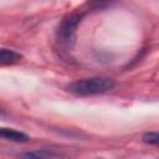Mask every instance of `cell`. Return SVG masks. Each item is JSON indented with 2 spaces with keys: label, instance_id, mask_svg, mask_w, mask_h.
Masks as SVG:
<instances>
[{
  "label": "cell",
  "instance_id": "cell-2",
  "mask_svg": "<svg viewBox=\"0 0 159 159\" xmlns=\"http://www.w3.org/2000/svg\"><path fill=\"white\" fill-rule=\"evenodd\" d=\"M82 17H83V14H77V12L70 14L66 17H63L56 32V39L61 46H65V47L72 46L75 41L77 26L80 25Z\"/></svg>",
  "mask_w": 159,
  "mask_h": 159
},
{
  "label": "cell",
  "instance_id": "cell-5",
  "mask_svg": "<svg viewBox=\"0 0 159 159\" xmlns=\"http://www.w3.org/2000/svg\"><path fill=\"white\" fill-rule=\"evenodd\" d=\"M19 157H21V158H56V157H61V154L48 152V150H36V152L22 153Z\"/></svg>",
  "mask_w": 159,
  "mask_h": 159
},
{
  "label": "cell",
  "instance_id": "cell-6",
  "mask_svg": "<svg viewBox=\"0 0 159 159\" xmlns=\"http://www.w3.org/2000/svg\"><path fill=\"white\" fill-rule=\"evenodd\" d=\"M142 139L147 144L159 147V132H148V133L143 134Z\"/></svg>",
  "mask_w": 159,
  "mask_h": 159
},
{
  "label": "cell",
  "instance_id": "cell-1",
  "mask_svg": "<svg viewBox=\"0 0 159 159\" xmlns=\"http://www.w3.org/2000/svg\"><path fill=\"white\" fill-rule=\"evenodd\" d=\"M114 87V81L108 77H88L72 82L67 86V91L76 96H92L111 91Z\"/></svg>",
  "mask_w": 159,
  "mask_h": 159
},
{
  "label": "cell",
  "instance_id": "cell-3",
  "mask_svg": "<svg viewBox=\"0 0 159 159\" xmlns=\"http://www.w3.org/2000/svg\"><path fill=\"white\" fill-rule=\"evenodd\" d=\"M0 135L6 139V140H11V142H17V143H24L29 140V137L19 130L15 129H10V128H2L0 130Z\"/></svg>",
  "mask_w": 159,
  "mask_h": 159
},
{
  "label": "cell",
  "instance_id": "cell-4",
  "mask_svg": "<svg viewBox=\"0 0 159 159\" xmlns=\"http://www.w3.org/2000/svg\"><path fill=\"white\" fill-rule=\"evenodd\" d=\"M22 58V56L14 51V50H7V48H2L0 51V63L2 66L5 65H14L16 62H19Z\"/></svg>",
  "mask_w": 159,
  "mask_h": 159
}]
</instances>
